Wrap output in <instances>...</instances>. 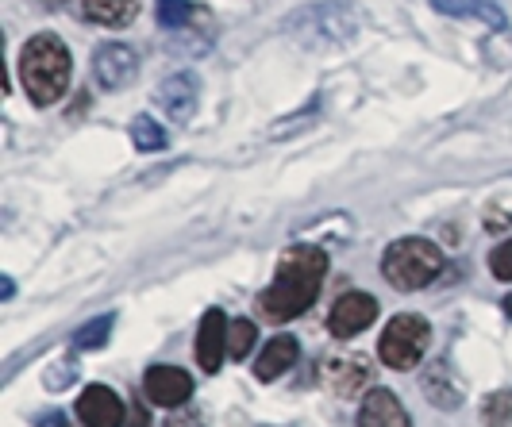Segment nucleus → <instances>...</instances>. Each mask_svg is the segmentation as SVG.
I'll use <instances>...</instances> for the list:
<instances>
[{
	"label": "nucleus",
	"instance_id": "f257e3e1",
	"mask_svg": "<svg viewBox=\"0 0 512 427\" xmlns=\"http://www.w3.org/2000/svg\"><path fill=\"white\" fill-rule=\"evenodd\" d=\"M324 277H328V254L320 247H289L274 270V281L258 293V312L274 324L297 320L320 297Z\"/></svg>",
	"mask_w": 512,
	"mask_h": 427
},
{
	"label": "nucleus",
	"instance_id": "f03ea898",
	"mask_svg": "<svg viewBox=\"0 0 512 427\" xmlns=\"http://www.w3.org/2000/svg\"><path fill=\"white\" fill-rule=\"evenodd\" d=\"M70 74H74V62H70V51L58 35H35L24 43L20 81H24L31 104L47 108V104L62 101L66 89H70Z\"/></svg>",
	"mask_w": 512,
	"mask_h": 427
},
{
	"label": "nucleus",
	"instance_id": "7ed1b4c3",
	"mask_svg": "<svg viewBox=\"0 0 512 427\" xmlns=\"http://www.w3.org/2000/svg\"><path fill=\"white\" fill-rule=\"evenodd\" d=\"M362 16L355 4L347 0H316L297 8L289 20L282 24V31L289 39H297L301 47H343L359 35Z\"/></svg>",
	"mask_w": 512,
	"mask_h": 427
},
{
	"label": "nucleus",
	"instance_id": "20e7f679",
	"mask_svg": "<svg viewBox=\"0 0 512 427\" xmlns=\"http://www.w3.org/2000/svg\"><path fill=\"white\" fill-rule=\"evenodd\" d=\"M443 266H447L443 251H439L432 239H416V235L389 243V251L382 258L385 281L393 289H401V293H416V289L432 285L443 274Z\"/></svg>",
	"mask_w": 512,
	"mask_h": 427
},
{
	"label": "nucleus",
	"instance_id": "39448f33",
	"mask_svg": "<svg viewBox=\"0 0 512 427\" xmlns=\"http://www.w3.org/2000/svg\"><path fill=\"white\" fill-rule=\"evenodd\" d=\"M432 347V324L424 316H393L378 339V358L389 370H416Z\"/></svg>",
	"mask_w": 512,
	"mask_h": 427
},
{
	"label": "nucleus",
	"instance_id": "423d86ee",
	"mask_svg": "<svg viewBox=\"0 0 512 427\" xmlns=\"http://www.w3.org/2000/svg\"><path fill=\"white\" fill-rule=\"evenodd\" d=\"M324 385L339 401H362L374 389V366L366 354H339L324 370Z\"/></svg>",
	"mask_w": 512,
	"mask_h": 427
},
{
	"label": "nucleus",
	"instance_id": "0eeeda50",
	"mask_svg": "<svg viewBox=\"0 0 512 427\" xmlns=\"http://www.w3.org/2000/svg\"><path fill=\"white\" fill-rule=\"evenodd\" d=\"M139 77V54L128 43H104L93 54V81L101 93H120Z\"/></svg>",
	"mask_w": 512,
	"mask_h": 427
},
{
	"label": "nucleus",
	"instance_id": "6e6552de",
	"mask_svg": "<svg viewBox=\"0 0 512 427\" xmlns=\"http://www.w3.org/2000/svg\"><path fill=\"white\" fill-rule=\"evenodd\" d=\"M378 320V301L370 293H343L339 301L332 304V316H328V327H332L335 339H351Z\"/></svg>",
	"mask_w": 512,
	"mask_h": 427
},
{
	"label": "nucleus",
	"instance_id": "1a4fd4ad",
	"mask_svg": "<svg viewBox=\"0 0 512 427\" xmlns=\"http://www.w3.org/2000/svg\"><path fill=\"white\" fill-rule=\"evenodd\" d=\"M143 393L158 408H181L193 397V377L178 370V366H151L147 377H143Z\"/></svg>",
	"mask_w": 512,
	"mask_h": 427
},
{
	"label": "nucleus",
	"instance_id": "9d476101",
	"mask_svg": "<svg viewBox=\"0 0 512 427\" xmlns=\"http://www.w3.org/2000/svg\"><path fill=\"white\" fill-rule=\"evenodd\" d=\"M228 327L231 320L220 312V308H208L201 316V327H197V362L205 374H216L228 358Z\"/></svg>",
	"mask_w": 512,
	"mask_h": 427
},
{
	"label": "nucleus",
	"instance_id": "9b49d317",
	"mask_svg": "<svg viewBox=\"0 0 512 427\" xmlns=\"http://www.w3.org/2000/svg\"><path fill=\"white\" fill-rule=\"evenodd\" d=\"M197 101H201V81H197V74H189V70L166 77L162 89H158V104H162V112L174 124H189L193 112H197Z\"/></svg>",
	"mask_w": 512,
	"mask_h": 427
},
{
	"label": "nucleus",
	"instance_id": "f8f14e48",
	"mask_svg": "<svg viewBox=\"0 0 512 427\" xmlns=\"http://www.w3.org/2000/svg\"><path fill=\"white\" fill-rule=\"evenodd\" d=\"M77 420L85 427H120L124 424V401L108 385H89L77 401Z\"/></svg>",
	"mask_w": 512,
	"mask_h": 427
},
{
	"label": "nucleus",
	"instance_id": "ddd939ff",
	"mask_svg": "<svg viewBox=\"0 0 512 427\" xmlns=\"http://www.w3.org/2000/svg\"><path fill=\"white\" fill-rule=\"evenodd\" d=\"M359 427H412V416L389 389H370L362 397Z\"/></svg>",
	"mask_w": 512,
	"mask_h": 427
},
{
	"label": "nucleus",
	"instance_id": "4468645a",
	"mask_svg": "<svg viewBox=\"0 0 512 427\" xmlns=\"http://www.w3.org/2000/svg\"><path fill=\"white\" fill-rule=\"evenodd\" d=\"M420 385H424L428 401L436 404V408H443V412H451V408H459L462 404V381L451 374V366H447L443 358L424 370V381H420Z\"/></svg>",
	"mask_w": 512,
	"mask_h": 427
},
{
	"label": "nucleus",
	"instance_id": "2eb2a0df",
	"mask_svg": "<svg viewBox=\"0 0 512 427\" xmlns=\"http://www.w3.org/2000/svg\"><path fill=\"white\" fill-rule=\"evenodd\" d=\"M297 354H301V343H297L293 335H278V339H270V343H266V351L258 354L255 377L258 381H278L285 370H293Z\"/></svg>",
	"mask_w": 512,
	"mask_h": 427
},
{
	"label": "nucleus",
	"instance_id": "dca6fc26",
	"mask_svg": "<svg viewBox=\"0 0 512 427\" xmlns=\"http://www.w3.org/2000/svg\"><path fill=\"white\" fill-rule=\"evenodd\" d=\"M432 8L443 16H459V20H482L493 31H505V12L493 0H432Z\"/></svg>",
	"mask_w": 512,
	"mask_h": 427
},
{
	"label": "nucleus",
	"instance_id": "f3484780",
	"mask_svg": "<svg viewBox=\"0 0 512 427\" xmlns=\"http://www.w3.org/2000/svg\"><path fill=\"white\" fill-rule=\"evenodd\" d=\"M139 4L143 0H81V12L104 27H124L139 16Z\"/></svg>",
	"mask_w": 512,
	"mask_h": 427
},
{
	"label": "nucleus",
	"instance_id": "a211bd4d",
	"mask_svg": "<svg viewBox=\"0 0 512 427\" xmlns=\"http://www.w3.org/2000/svg\"><path fill=\"white\" fill-rule=\"evenodd\" d=\"M131 139H135V147H139L143 154L162 151V147L170 143L166 127L158 124V120H151V116H135V120H131Z\"/></svg>",
	"mask_w": 512,
	"mask_h": 427
},
{
	"label": "nucleus",
	"instance_id": "6ab92c4d",
	"mask_svg": "<svg viewBox=\"0 0 512 427\" xmlns=\"http://www.w3.org/2000/svg\"><path fill=\"white\" fill-rule=\"evenodd\" d=\"M112 327H116V316H112V312H104L93 324H85L74 335L77 351H101L104 343H108V335H112Z\"/></svg>",
	"mask_w": 512,
	"mask_h": 427
},
{
	"label": "nucleus",
	"instance_id": "aec40b11",
	"mask_svg": "<svg viewBox=\"0 0 512 427\" xmlns=\"http://www.w3.org/2000/svg\"><path fill=\"white\" fill-rule=\"evenodd\" d=\"M255 339H258V327L243 316V320H231L228 327V354L235 358V362H243L247 354L255 351Z\"/></svg>",
	"mask_w": 512,
	"mask_h": 427
},
{
	"label": "nucleus",
	"instance_id": "412c9836",
	"mask_svg": "<svg viewBox=\"0 0 512 427\" xmlns=\"http://www.w3.org/2000/svg\"><path fill=\"white\" fill-rule=\"evenodd\" d=\"M482 424L486 427H509L512 424V389H501L486 397L482 404Z\"/></svg>",
	"mask_w": 512,
	"mask_h": 427
},
{
	"label": "nucleus",
	"instance_id": "4be33fe9",
	"mask_svg": "<svg viewBox=\"0 0 512 427\" xmlns=\"http://www.w3.org/2000/svg\"><path fill=\"white\" fill-rule=\"evenodd\" d=\"M193 16H197V8L189 0H158V24L166 31H181Z\"/></svg>",
	"mask_w": 512,
	"mask_h": 427
},
{
	"label": "nucleus",
	"instance_id": "5701e85b",
	"mask_svg": "<svg viewBox=\"0 0 512 427\" xmlns=\"http://www.w3.org/2000/svg\"><path fill=\"white\" fill-rule=\"evenodd\" d=\"M489 270L497 281H512V239H505L501 247H493L489 254Z\"/></svg>",
	"mask_w": 512,
	"mask_h": 427
},
{
	"label": "nucleus",
	"instance_id": "b1692460",
	"mask_svg": "<svg viewBox=\"0 0 512 427\" xmlns=\"http://www.w3.org/2000/svg\"><path fill=\"white\" fill-rule=\"evenodd\" d=\"M162 427H208V420L201 416V408L181 404V408H174V412L166 416V424H162Z\"/></svg>",
	"mask_w": 512,
	"mask_h": 427
},
{
	"label": "nucleus",
	"instance_id": "393cba45",
	"mask_svg": "<svg viewBox=\"0 0 512 427\" xmlns=\"http://www.w3.org/2000/svg\"><path fill=\"white\" fill-rule=\"evenodd\" d=\"M501 308H505V316H509V320H512V293H509V297H505V301H501Z\"/></svg>",
	"mask_w": 512,
	"mask_h": 427
},
{
	"label": "nucleus",
	"instance_id": "a878e982",
	"mask_svg": "<svg viewBox=\"0 0 512 427\" xmlns=\"http://www.w3.org/2000/svg\"><path fill=\"white\" fill-rule=\"evenodd\" d=\"M43 4H47V8H54V4H62V0H43Z\"/></svg>",
	"mask_w": 512,
	"mask_h": 427
},
{
	"label": "nucleus",
	"instance_id": "bb28decb",
	"mask_svg": "<svg viewBox=\"0 0 512 427\" xmlns=\"http://www.w3.org/2000/svg\"><path fill=\"white\" fill-rule=\"evenodd\" d=\"M62 427H66V424H62Z\"/></svg>",
	"mask_w": 512,
	"mask_h": 427
}]
</instances>
